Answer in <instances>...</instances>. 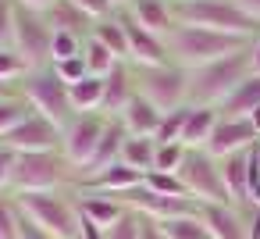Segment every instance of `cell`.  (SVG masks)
<instances>
[{
  "mask_svg": "<svg viewBox=\"0 0 260 239\" xmlns=\"http://www.w3.org/2000/svg\"><path fill=\"white\" fill-rule=\"evenodd\" d=\"M15 40V0H0V50H8Z\"/></svg>",
  "mask_w": 260,
  "mask_h": 239,
  "instance_id": "cell-40",
  "label": "cell"
},
{
  "mask_svg": "<svg viewBox=\"0 0 260 239\" xmlns=\"http://www.w3.org/2000/svg\"><path fill=\"white\" fill-rule=\"evenodd\" d=\"M185 118H189V104L178 107V111H168L160 118V129H157V143H182V129H185Z\"/></svg>",
  "mask_w": 260,
  "mask_h": 239,
  "instance_id": "cell-35",
  "label": "cell"
},
{
  "mask_svg": "<svg viewBox=\"0 0 260 239\" xmlns=\"http://www.w3.org/2000/svg\"><path fill=\"white\" fill-rule=\"evenodd\" d=\"M178 175H182V182L196 203H232L224 178H221V161L210 157L207 150H189Z\"/></svg>",
  "mask_w": 260,
  "mask_h": 239,
  "instance_id": "cell-9",
  "label": "cell"
},
{
  "mask_svg": "<svg viewBox=\"0 0 260 239\" xmlns=\"http://www.w3.org/2000/svg\"><path fill=\"white\" fill-rule=\"evenodd\" d=\"M22 218L54 239H79V203L75 193H18L15 196Z\"/></svg>",
  "mask_w": 260,
  "mask_h": 239,
  "instance_id": "cell-4",
  "label": "cell"
},
{
  "mask_svg": "<svg viewBox=\"0 0 260 239\" xmlns=\"http://www.w3.org/2000/svg\"><path fill=\"white\" fill-rule=\"evenodd\" d=\"M132 22H139L143 29L157 33V36H168L178 22H175V11H171V0H128V8H121Z\"/></svg>",
  "mask_w": 260,
  "mask_h": 239,
  "instance_id": "cell-18",
  "label": "cell"
},
{
  "mask_svg": "<svg viewBox=\"0 0 260 239\" xmlns=\"http://www.w3.org/2000/svg\"><path fill=\"white\" fill-rule=\"evenodd\" d=\"M125 139H128L125 125H121L118 118H107V129H104V139H100V146H96V157L89 161V168L82 171V178H89V175H96V171L118 164V161H121V143H125Z\"/></svg>",
  "mask_w": 260,
  "mask_h": 239,
  "instance_id": "cell-20",
  "label": "cell"
},
{
  "mask_svg": "<svg viewBox=\"0 0 260 239\" xmlns=\"http://www.w3.org/2000/svg\"><path fill=\"white\" fill-rule=\"evenodd\" d=\"M8 93H18L15 86H0V97H8Z\"/></svg>",
  "mask_w": 260,
  "mask_h": 239,
  "instance_id": "cell-51",
  "label": "cell"
},
{
  "mask_svg": "<svg viewBox=\"0 0 260 239\" xmlns=\"http://www.w3.org/2000/svg\"><path fill=\"white\" fill-rule=\"evenodd\" d=\"M82 43H86V36H75V33H54V43H50V65L68 61V57H79V54H82Z\"/></svg>",
  "mask_w": 260,
  "mask_h": 239,
  "instance_id": "cell-34",
  "label": "cell"
},
{
  "mask_svg": "<svg viewBox=\"0 0 260 239\" xmlns=\"http://www.w3.org/2000/svg\"><path fill=\"white\" fill-rule=\"evenodd\" d=\"M185 154H189V146H185V143H157L153 171H175V175H178V168H182Z\"/></svg>",
  "mask_w": 260,
  "mask_h": 239,
  "instance_id": "cell-33",
  "label": "cell"
},
{
  "mask_svg": "<svg viewBox=\"0 0 260 239\" xmlns=\"http://www.w3.org/2000/svg\"><path fill=\"white\" fill-rule=\"evenodd\" d=\"M235 8H239L249 22H256V25H260V0H235Z\"/></svg>",
  "mask_w": 260,
  "mask_h": 239,
  "instance_id": "cell-42",
  "label": "cell"
},
{
  "mask_svg": "<svg viewBox=\"0 0 260 239\" xmlns=\"http://www.w3.org/2000/svg\"><path fill=\"white\" fill-rule=\"evenodd\" d=\"M136 97V72L128 61H118L111 75H104V114L118 118Z\"/></svg>",
  "mask_w": 260,
  "mask_h": 239,
  "instance_id": "cell-16",
  "label": "cell"
},
{
  "mask_svg": "<svg viewBox=\"0 0 260 239\" xmlns=\"http://www.w3.org/2000/svg\"><path fill=\"white\" fill-rule=\"evenodd\" d=\"M249 65H253V75H260V36L249 43Z\"/></svg>",
  "mask_w": 260,
  "mask_h": 239,
  "instance_id": "cell-47",
  "label": "cell"
},
{
  "mask_svg": "<svg viewBox=\"0 0 260 239\" xmlns=\"http://www.w3.org/2000/svg\"><path fill=\"white\" fill-rule=\"evenodd\" d=\"M75 203H79V214L100 228H111L125 211L128 203L118 200V196H107V193H89V189H75Z\"/></svg>",
  "mask_w": 260,
  "mask_h": 239,
  "instance_id": "cell-17",
  "label": "cell"
},
{
  "mask_svg": "<svg viewBox=\"0 0 260 239\" xmlns=\"http://www.w3.org/2000/svg\"><path fill=\"white\" fill-rule=\"evenodd\" d=\"M249 203H253V207H260V186L253 189V196H249Z\"/></svg>",
  "mask_w": 260,
  "mask_h": 239,
  "instance_id": "cell-49",
  "label": "cell"
},
{
  "mask_svg": "<svg viewBox=\"0 0 260 239\" xmlns=\"http://www.w3.org/2000/svg\"><path fill=\"white\" fill-rule=\"evenodd\" d=\"M143 186H146L150 193H157V196H189L182 175H175V171H150V175H143ZM189 200H192V196H189Z\"/></svg>",
  "mask_w": 260,
  "mask_h": 239,
  "instance_id": "cell-29",
  "label": "cell"
},
{
  "mask_svg": "<svg viewBox=\"0 0 260 239\" xmlns=\"http://www.w3.org/2000/svg\"><path fill=\"white\" fill-rule=\"evenodd\" d=\"M18 93H22V100L32 107V114L54 122L57 129H64V125L75 118L68 86L57 79V72H54L50 65H47V68H32V72L18 82Z\"/></svg>",
  "mask_w": 260,
  "mask_h": 239,
  "instance_id": "cell-6",
  "label": "cell"
},
{
  "mask_svg": "<svg viewBox=\"0 0 260 239\" xmlns=\"http://www.w3.org/2000/svg\"><path fill=\"white\" fill-rule=\"evenodd\" d=\"M253 75V65H249V47L221 57V61H210L196 72H189V104L192 107H221L246 79Z\"/></svg>",
  "mask_w": 260,
  "mask_h": 239,
  "instance_id": "cell-2",
  "label": "cell"
},
{
  "mask_svg": "<svg viewBox=\"0 0 260 239\" xmlns=\"http://www.w3.org/2000/svg\"><path fill=\"white\" fill-rule=\"evenodd\" d=\"M153 154H157V139H143V136H128L121 143V164L136 168L139 175L153 171Z\"/></svg>",
  "mask_w": 260,
  "mask_h": 239,
  "instance_id": "cell-25",
  "label": "cell"
},
{
  "mask_svg": "<svg viewBox=\"0 0 260 239\" xmlns=\"http://www.w3.org/2000/svg\"><path fill=\"white\" fill-rule=\"evenodd\" d=\"M68 97H72L75 114H93V111H100V114H104V79L86 75L82 82L68 86Z\"/></svg>",
  "mask_w": 260,
  "mask_h": 239,
  "instance_id": "cell-24",
  "label": "cell"
},
{
  "mask_svg": "<svg viewBox=\"0 0 260 239\" xmlns=\"http://www.w3.org/2000/svg\"><path fill=\"white\" fill-rule=\"evenodd\" d=\"M29 75V65L15 54V47H8V50H0V86H15L18 89V82Z\"/></svg>",
  "mask_w": 260,
  "mask_h": 239,
  "instance_id": "cell-32",
  "label": "cell"
},
{
  "mask_svg": "<svg viewBox=\"0 0 260 239\" xmlns=\"http://www.w3.org/2000/svg\"><path fill=\"white\" fill-rule=\"evenodd\" d=\"M136 72V93L146 97L157 111H178L189 104V72L178 65H157V68H132Z\"/></svg>",
  "mask_w": 260,
  "mask_h": 239,
  "instance_id": "cell-7",
  "label": "cell"
},
{
  "mask_svg": "<svg viewBox=\"0 0 260 239\" xmlns=\"http://www.w3.org/2000/svg\"><path fill=\"white\" fill-rule=\"evenodd\" d=\"M89 36L93 40H100L118 61H128V43H125V25H121V18L118 15H111V18H104V22H96L93 29H89Z\"/></svg>",
  "mask_w": 260,
  "mask_h": 239,
  "instance_id": "cell-26",
  "label": "cell"
},
{
  "mask_svg": "<svg viewBox=\"0 0 260 239\" xmlns=\"http://www.w3.org/2000/svg\"><path fill=\"white\" fill-rule=\"evenodd\" d=\"M114 4V11H121V8H128V0H111Z\"/></svg>",
  "mask_w": 260,
  "mask_h": 239,
  "instance_id": "cell-50",
  "label": "cell"
},
{
  "mask_svg": "<svg viewBox=\"0 0 260 239\" xmlns=\"http://www.w3.org/2000/svg\"><path fill=\"white\" fill-rule=\"evenodd\" d=\"M121 25H125V43H128V65L132 68H157V65H168V43L164 36L143 29L139 22H132L125 11H118Z\"/></svg>",
  "mask_w": 260,
  "mask_h": 239,
  "instance_id": "cell-12",
  "label": "cell"
},
{
  "mask_svg": "<svg viewBox=\"0 0 260 239\" xmlns=\"http://www.w3.org/2000/svg\"><path fill=\"white\" fill-rule=\"evenodd\" d=\"M256 143H260V136H256V129H253L249 118H224V114H221L203 150H207L210 157L224 161V157H232V154H246V150H253Z\"/></svg>",
  "mask_w": 260,
  "mask_h": 239,
  "instance_id": "cell-11",
  "label": "cell"
},
{
  "mask_svg": "<svg viewBox=\"0 0 260 239\" xmlns=\"http://www.w3.org/2000/svg\"><path fill=\"white\" fill-rule=\"evenodd\" d=\"M256 154H260V143H256Z\"/></svg>",
  "mask_w": 260,
  "mask_h": 239,
  "instance_id": "cell-52",
  "label": "cell"
},
{
  "mask_svg": "<svg viewBox=\"0 0 260 239\" xmlns=\"http://www.w3.org/2000/svg\"><path fill=\"white\" fill-rule=\"evenodd\" d=\"M249 122H253V129H256V136H260V107H256V111L249 114Z\"/></svg>",
  "mask_w": 260,
  "mask_h": 239,
  "instance_id": "cell-48",
  "label": "cell"
},
{
  "mask_svg": "<svg viewBox=\"0 0 260 239\" xmlns=\"http://www.w3.org/2000/svg\"><path fill=\"white\" fill-rule=\"evenodd\" d=\"M256 107H260V75H249V79L217 107V114H224V118H249Z\"/></svg>",
  "mask_w": 260,
  "mask_h": 239,
  "instance_id": "cell-22",
  "label": "cell"
},
{
  "mask_svg": "<svg viewBox=\"0 0 260 239\" xmlns=\"http://www.w3.org/2000/svg\"><path fill=\"white\" fill-rule=\"evenodd\" d=\"M15 4L25 8V11H40V15H47V11L57 4V0H15Z\"/></svg>",
  "mask_w": 260,
  "mask_h": 239,
  "instance_id": "cell-44",
  "label": "cell"
},
{
  "mask_svg": "<svg viewBox=\"0 0 260 239\" xmlns=\"http://www.w3.org/2000/svg\"><path fill=\"white\" fill-rule=\"evenodd\" d=\"M22 239H54V235H47V232H40L36 225H29V221L22 218Z\"/></svg>",
  "mask_w": 260,
  "mask_h": 239,
  "instance_id": "cell-46",
  "label": "cell"
},
{
  "mask_svg": "<svg viewBox=\"0 0 260 239\" xmlns=\"http://www.w3.org/2000/svg\"><path fill=\"white\" fill-rule=\"evenodd\" d=\"M72 4H75V8L93 22V25H96V22H104V18H111V15H118L111 0H72Z\"/></svg>",
  "mask_w": 260,
  "mask_h": 239,
  "instance_id": "cell-39",
  "label": "cell"
},
{
  "mask_svg": "<svg viewBox=\"0 0 260 239\" xmlns=\"http://www.w3.org/2000/svg\"><path fill=\"white\" fill-rule=\"evenodd\" d=\"M160 232H164V239H210V232H207V225L200 221V214L164 221V225H160Z\"/></svg>",
  "mask_w": 260,
  "mask_h": 239,
  "instance_id": "cell-30",
  "label": "cell"
},
{
  "mask_svg": "<svg viewBox=\"0 0 260 239\" xmlns=\"http://www.w3.org/2000/svg\"><path fill=\"white\" fill-rule=\"evenodd\" d=\"M160 118H164V111H157L146 97H132V104L118 114V122L125 125V132L128 136H143V139H157V129H160Z\"/></svg>",
  "mask_w": 260,
  "mask_h": 239,
  "instance_id": "cell-19",
  "label": "cell"
},
{
  "mask_svg": "<svg viewBox=\"0 0 260 239\" xmlns=\"http://www.w3.org/2000/svg\"><path fill=\"white\" fill-rule=\"evenodd\" d=\"M107 232V239H143V214L139 211H125L111 228H104Z\"/></svg>",
  "mask_w": 260,
  "mask_h": 239,
  "instance_id": "cell-36",
  "label": "cell"
},
{
  "mask_svg": "<svg viewBox=\"0 0 260 239\" xmlns=\"http://www.w3.org/2000/svg\"><path fill=\"white\" fill-rule=\"evenodd\" d=\"M0 239H22V211L11 193H0Z\"/></svg>",
  "mask_w": 260,
  "mask_h": 239,
  "instance_id": "cell-31",
  "label": "cell"
},
{
  "mask_svg": "<svg viewBox=\"0 0 260 239\" xmlns=\"http://www.w3.org/2000/svg\"><path fill=\"white\" fill-rule=\"evenodd\" d=\"M0 143H8L15 154H50L61 150V129L40 114H29L11 136H4Z\"/></svg>",
  "mask_w": 260,
  "mask_h": 239,
  "instance_id": "cell-13",
  "label": "cell"
},
{
  "mask_svg": "<svg viewBox=\"0 0 260 239\" xmlns=\"http://www.w3.org/2000/svg\"><path fill=\"white\" fill-rule=\"evenodd\" d=\"M79 182H82L79 168H72L61 150H50V154H22L18 157V168H15L11 196H18V193H75Z\"/></svg>",
  "mask_w": 260,
  "mask_h": 239,
  "instance_id": "cell-3",
  "label": "cell"
},
{
  "mask_svg": "<svg viewBox=\"0 0 260 239\" xmlns=\"http://www.w3.org/2000/svg\"><path fill=\"white\" fill-rule=\"evenodd\" d=\"M54 72H57V79L64 82V86H75V82H82L86 75H89V68H86V57L79 54V57H68V61H57V65H50Z\"/></svg>",
  "mask_w": 260,
  "mask_h": 239,
  "instance_id": "cell-37",
  "label": "cell"
},
{
  "mask_svg": "<svg viewBox=\"0 0 260 239\" xmlns=\"http://www.w3.org/2000/svg\"><path fill=\"white\" fill-rule=\"evenodd\" d=\"M32 114V107L22 100V93H8V97H0V139L11 136L25 118Z\"/></svg>",
  "mask_w": 260,
  "mask_h": 239,
  "instance_id": "cell-27",
  "label": "cell"
},
{
  "mask_svg": "<svg viewBox=\"0 0 260 239\" xmlns=\"http://www.w3.org/2000/svg\"><path fill=\"white\" fill-rule=\"evenodd\" d=\"M107 129V114L93 111V114H75L64 129H61V154L72 168H79V175L89 168V161L96 157V146L104 139Z\"/></svg>",
  "mask_w": 260,
  "mask_h": 239,
  "instance_id": "cell-10",
  "label": "cell"
},
{
  "mask_svg": "<svg viewBox=\"0 0 260 239\" xmlns=\"http://www.w3.org/2000/svg\"><path fill=\"white\" fill-rule=\"evenodd\" d=\"M217 118L221 114L214 107H192L189 104V118H185V129H182V143L189 150H203L207 139H210V132H214V125H217Z\"/></svg>",
  "mask_w": 260,
  "mask_h": 239,
  "instance_id": "cell-21",
  "label": "cell"
},
{
  "mask_svg": "<svg viewBox=\"0 0 260 239\" xmlns=\"http://www.w3.org/2000/svg\"><path fill=\"white\" fill-rule=\"evenodd\" d=\"M168 57L171 65L185 68V72H196L210 61H221L242 47H249L253 40H239V36H224V33H214V29H200V25H175L168 36Z\"/></svg>",
  "mask_w": 260,
  "mask_h": 239,
  "instance_id": "cell-1",
  "label": "cell"
},
{
  "mask_svg": "<svg viewBox=\"0 0 260 239\" xmlns=\"http://www.w3.org/2000/svg\"><path fill=\"white\" fill-rule=\"evenodd\" d=\"M200 221L210 239H246V207L235 203H200Z\"/></svg>",
  "mask_w": 260,
  "mask_h": 239,
  "instance_id": "cell-14",
  "label": "cell"
},
{
  "mask_svg": "<svg viewBox=\"0 0 260 239\" xmlns=\"http://www.w3.org/2000/svg\"><path fill=\"white\" fill-rule=\"evenodd\" d=\"M82 57H86L89 75H96V79L111 75V72H114V65H118V57H114L100 40H93V36H86V43H82Z\"/></svg>",
  "mask_w": 260,
  "mask_h": 239,
  "instance_id": "cell-28",
  "label": "cell"
},
{
  "mask_svg": "<svg viewBox=\"0 0 260 239\" xmlns=\"http://www.w3.org/2000/svg\"><path fill=\"white\" fill-rule=\"evenodd\" d=\"M143 239H164L160 225H157V221H150V218H143Z\"/></svg>",
  "mask_w": 260,
  "mask_h": 239,
  "instance_id": "cell-45",
  "label": "cell"
},
{
  "mask_svg": "<svg viewBox=\"0 0 260 239\" xmlns=\"http://www.w3.org/2000/svg\"><path fill=\"white\" fill-rule=\"evenodd\" d=\"M47 22H50L54 33H75V36H89V29H93V22L72 4V0H57V4L47 11Z\"/></svg>",
  "mask_w": 260,
  "mask_h": 239,
  "instance_id": "cell-23",
  "label": "cell"
},
{
  "mask_svg": "<svg viewBox=\"0 0 260 239\" xmlns=\"http://www.w3.org/2000/svg\"><path fill=\"white\" fill-rule=\"evenodd\" d=\"M79 239H107V232H104L100 225H93V221L82 218V225H79Z\"/></svg>",
  "mask_w": 260,
  "mask_h": 239,
  "instance_id": "cell-43",
  "label": "cell"
},
{
  "mask_svg": "<svg viewBox=\"0 0 260 239\" xmlns=\"http://www.w3.org/2000/svg\"><path fill=\"white\" fill-rule=\"evenodd\" d=\"M50 43H54V29H50L47 15L25 11V8L15 4V40H11V47L29 65V72L50 65Z\"/></svg>",
  "mask_w": 260,
  "mask_h": 239,
  "instance_id": "cell-8",
  "label": "cell"
},
{
  "mask_svg": "<svg viewBox=\"0 0 260 239\" xmlns=\"http://www.w3.org/2000/svg\"><path fill=\"white\" fill-rule=\"evenodd\" d=\"M246 239H260V207H246Z\"/></svg>",
  "mask_w": 260,
  "mask_h": 239,
  "instance_id": "cell-41",
  "label": "cell"
},
{
  "mask_svg": "<svg viewBox=\"0 0 260 239\" xmlns=\"http://www.w3.org/2000/svg\"><path fill=\"white\" fill-rule=\"evenodd\" d=\"M139 186H143V175H139L136 168L121 164V161L79 182V189H89V193H107V196H118V200H125V196H128L132 189H139Z\"/></svg>",
  "mask_w": 260,
  "mask_h": 239,
  "instance_id": "cell-15",
  "label": "cell"
},
{
  "mask_svg": "<svg viewBox=\"0 0 260 239\" xmlns=\"http://www.w3.org/2000/svg\"><path fill=\"white\" fill-rule=\"evenodd\" d=\"M18 157H22V154H15L8 143H0V193H11V186H15V168H18Z\"/></svg>",
  "mask_w": 260,
  "mask_h": 239,
  "instance_id": "cell-38",
  "label": "cell"
},
{
  "mask_svg": "<svg viewBox=\"0 0 260 239\" xmlns=\"http://www.w3.org/2000/svg\"><path fill=\"white\" fill-rule=\"evenodd\" d=\"M171 11L178 25H200V29H214L224 36H239V40H256L260 25L249 22L235 0H171Z\"/></svg>",
  "mask_w": 260,
  "mask_h": 239,
  "instance_id": "cell-5",
  "label": "cell"
}]
</instances>
